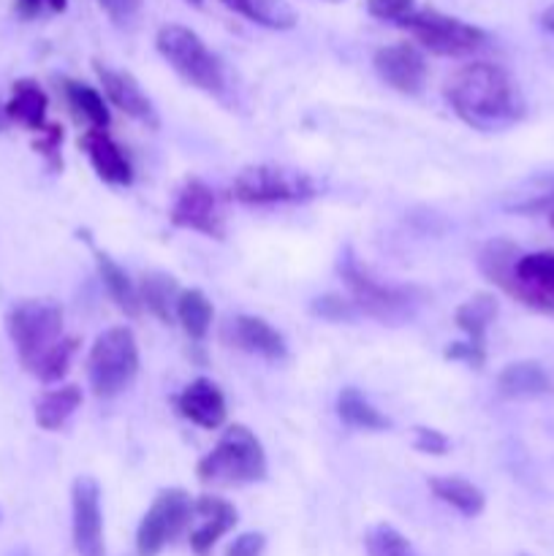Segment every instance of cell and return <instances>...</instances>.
<instances>
[{"label": "cell", "mask_w": 554, "mask_h": 556, "mask_svg": "<svg viewBox=\"0 0 554 556\" xmlns=\"http://www.w3.org/2000/svg\"><path fill=\"white\" fill-rule=\"evenodd\" d=\"M445 98L462 123L476 130H503L525 117V98L505 68L467 63L445 81Z\"/></svg>", "instance_id": "cell-1"}, {"label": "cell", "mask_w": 554, "mask_h": 556, "mask_svg": "<svg viewBox=\"0 0 554 556\" xmlns=\"http://www.w3.org/2000/svg\"><path fill=\"white\" fill-rule=\"evenodd\" d=\"M481 271L511 299L554 318V250L519 253L508 239H492L481 253Z\"/></svg>", "instance_id": "cell-2"}, {"label": "cell", "mask_w": 554, "mask_h": 556, "mask_svg": "<svg viewBox=\"0 0 554 556\" xmlns=\"http://www.w3.org/2000/svg\"><path fill=\"white\" fill-rule=\"evenodd\" d=\"M196 476L210 486H239V483L264 481L266 454L261 440L242 424H234L223 432L215 448L199 462Z\"/></svg>", "instance_id": "cell-3"}, {"label": "cell", "mask_w": 554, "mask_h": 556, "mask_svg": "<svg viewBox=\"0 0 554 556\" xmlns=\"http://www.w3.org/2000/svg\"><path fill=\"white\" fill-rule=\"evenodd\" d=\"M5 324L16 356L30 375L63 340V307L52 299H25L14 304Z\"/></svg>", "instance_id": "cell-4"}, {"label": "cell", "mask_w": 554, "mask_h": 556, "mask_svg": "<svg viewBox=\"0 0 554 556\" xmlns=\"http://www.w3.org/2000/svg\"><path fill=\"white\" fill-rule=\"evenodd\" d=\"M87 375L92 394L101 400L123 394L139 375V345L134 331L114 326L98 334L87 356Z\"/></svg>", "instance_id": "cell-5"}, {"label": "cell", "mask_w": 554, "mask_h": 556, "mask_svg": "<svg viewBox=\"0 0 554 556\" xmlns=\"http://www.w3.org/2000/svg\"><path fill=\"white\" fill-rule=\"evenodd\" d=\"M161 58L182 76L188 85L206 92L223 90V65L204 41L185 25H163L155 36Z\"/></svg>", "instance_id": "cell-6"}, {"label": "cell", "mask_w": 554, "mask_h": 556, "mask_svg": "<svg viewBox=\"0 0 554 556\" xmlns=\"http://www.w3.org/2000/svg\"><path fill=\"white\" fill-rule=\"evenodd\" d=\"M402 27L411 30V36L424 49L440 54V58H465V54H473L487 43V33L481 27L467 25V22L443 14V11L432 9V5L413 11L402 22Z\"/></svg>", "instance_id": "cell-7"}, {"label": "cell", "mask_w": 554, "mask_h": 556, "mask_svg": "<svg viewBox=\"0 0 554 556\" xmlns=\"http://www.w3.org/2000/svg\"><path fill=\"white\" fill-rule=\"evenodd\" d=\"M318 193L307 174L291 172L282 166H248L237 174L231 185V195L242 204H297Z\"/></svg>", "instance_id": "cell-8"}, {"label": "cell", "mask_w": 554, "mask_h": 556, "mask_svg": "<svg viewBox=\"0 0 554 556\" xmlns=\"http://www.w3.org/2000/svg\"><path fill=\"white\" fill-rule=\"evenodd\" d=\"M193 519V503L182 489H163L136 530V554L158 556Z\"/></svg>", "instance_id": "cell-9"}, {"label": "cell", "mask_w": 554, "mask_h": 556, "mask_svg": "<svg viewBox=\"0 0 554 556\" xmlns=\"http://www.w3.org/2000/svg\"><path fill=\"white\" fill-rule=\"evenodd\" d=\"M340 275L345 280L348 291H351V302L356 313H364L378 320H394L402 318L407 307H411V291L407 288H391L373 280L351 255L340 264Z\"/></svg>", "instance_id": "cell-10"}, {"label": "cell", "mask_w": 554, "mask_h": 556, "mask_svg": "<svg viewBox=\"0 0 554 556\" xmlns=\"http://www.w3.org/2000/svg\"><path fill=\"white\" fill-rule=\"evenodd\" d=\"M168 220L177 228H185V231L204 233V237L212 239H223V233H226L217 195L212 193L210 185H204L201 179H188V182L182 185Z\"/></svg>", "instance_id": "cell-11"}, {"label": "cell", "mask_w": 554, "mask_h": 556, "mask_svg": "<svg viewBox=\"0 0 554 556\" xmlns=\"http://www.w3.org/2000/svg\"><path fill=\"white\" fill-rule=\"evenodd\" d=\"M71 510H74V548L79 556H106L103 546L101 489L90 476H81L71 489Z\"/></svg>", "instance_id": "cell-12"}, {"label": "cell", "mask_w": 554, "mask_h": 556, "mask_svg": "<svg viewBox=\"0 0 554 556\" xmlns=\"http://www.w3.org/2000/svg\"><path fill=\"white\" fill-rule=\"evenodd\" d=\"M375 71L380 79L396 92L405 96H418L427 85V60L418 52L413 43H391V47H380L373 58Z\"/></svg>", "instance_id": "cell-13"}, {"label": "cell", "mask_w": 554, "mask_h": 556, "mask_svg": "<svg viewBox=\"0 0 554 556\" xmlns=\"http://www.w3.org/2000/svg\"><path fill=\"white\" fill-rule=\"evenodd\" d=\"M92 68H96L98 79H101L106 98L119 109V112H125L128 117L144 123L147 128H158L155 106H152L150 98L144 96V90H141V85L136 81L134 74H128V71L109 68V65L98 63V60L92 63Z\"/></svg>", "instance_id": "cell-14"}, {"label": "cell", "mask_w": 554, "mask_h": 556, "mask_svg": "<svg viewBox=\"0 0 554 556\" xmlns=\"http://www.w3.org/2000/svg\"><path fill=\"white\" fill-rule=\"evenodd\" d=\"M193 516L199 525L190 530V548L196 556H210L212 546L221 541L223 535L237 527V508L228 500L212 497V494H201L193 503Z\"/></svg>", "instance_id": "cell-15"}, {"label": "cell", "mask_w": 554, "mask_h": 556, "mask_svg": "<svg viewBox=\"0 0 554 556\" xmlns=\"http://www.w3.org/2000/svg\"><path fill=\"white\" fill-rule=\"evenodd\" d=\"M179 416L188 418L190 424L201 429H221L226 424V400L223 391L212 380L196 378L193 383L185 386L182 394L177 396Z\"/></svg>", "instance_id": "cell-16"}, {"label": "cell", "mask_w": 554, "mask_h": 556, "mask_svg": "<svg viewBox=\"0 0 554 556\" xmlns=\"http://www.w3.org/2000/svg\"><path fill=\"white\" fill-rule=\"evenodd\" d=\"M79 144L87 152L92 168H96V174L103 182L123 185V188H128L134 182V166H130L128 155H125L123 147L106 130H85Z\"/></svg>", "instance_id": "cell-17"}, {"label": "cell", "mask_w": 554, "mask_h": 556, "mask_svg": "<svg viewBox=\"0 0 554 556\" xmlns=\"http://www.w3.org/2000/svg\"><path fill=\"white\" fill-rule=\"evenodd\" d=\"M226 340L228 345L239 348V351L259 353L272 362L286 356V340H282L280 331L266 324L264 318H255V315H239V318L228 320Z\"/></svg>", "instance_id": "cell-18"}, {"label": "cell", "mask_w": 554, "mask_h": 556, "mask_svg": "<svg viewBox=\"0 0 554 556\" xmlns=\"http://www.w3.org/2000/svg\"><path fill=\"white\" fill-rule=\"evenodd\" d=\"M498 394L505 400H541L552 394V380L538 362H514L498 375Z\"/></svg>", "instance_id": "cell-19"}, {"label": "cell", "mask_w": 554, "mask_h": 556, "mask_svg": "<svg viewBox=\"0 0 554 556\" xmlns=\"http://www.w3.org/2000/svg\"><path fill=\"white\" fill-rule=\"evenodd\" d=\"M47 109L49 98L41 87L33 79H20L11 87V98L5 103V117L11 123L25 125L27 130H36V134H43L49 128L47 125Z\"/></svg>", "instance_id": "cell-20"}, {"label": "cell", "mask_w": 554, "mask_h": 556, "mask_svg": "<svg viewBox=\"0 0 554 556\" xmlns=\"http://www.w3.org/2000/svg\"><path fill=\"white\" fill-rule=\"evenodd\" d=\"M60 92L68 106L71 117L79 125H87V130H106L109 125V106L96 87L85 85L76 79H60Z\"/></svg>", "instance_id": "cell-21"}, {"label": "cell", "mask_w": 554, "mask_h": 556, "mask_svg": "<svg viewBox=\"0 0 554 556\" xmlns=\"http://www.w3.org/2000/svg\"><path fill=\"white\" fill-rule=\"evenodd\" d=\"M96 269H98V277H101L103 288H106L109 299H112V302L117 304L128 318H139L141 299H139V291H136V286L130 282L128 271H125L123 266L106 253H96Z\"/></svg>", "instance_id": "cell-22"}, {"label": "cell", "mask_w": 554, "mask_h": 556, "mask_svg": "<svg viewBox=\"0 0 554 556\" xmlns=\"http://www.w3.org/2000/svg\"><path fill=\"white\" fill-rule=\"evenodd\" d=\"M498 318V299L492 293H476L465 304L456 307V326L467 334V342L481 351H487V331Z\"/></svg>", "instance_id": "cell-23"}, {"label": "cell", "mask_w": 554, "mask_h": 556, "mask_svg": "<svg viewBox=\"0 0 554 556\" xmlns=\"http://www.w3.org/2000/svg\"><path fill=\"white\" fill-rule=\"evenodd\" d=\"M429 489H432V494L440 500V503L451 505V508H456L462 516H467V519L481 514L483 505H487V497H483L481 489H478L476 483L465 481V478H456V476L429 478Z\"/></svg>", "instance_id": "cell-24"}, {"label": "cell", "mask_w": 554, "mask_h": 556, "mask_svg": "<svg viewBox=\"0 0 554 556\" xmlns=\"http://www.w3.org/2000/svg\"><path fill=\"white\" fill-rule=\"evenodd\" d=\"M221 3L269 30H291L297 25V11L288 0H221Z\"/></svg>", "instance_id": "cell-25"}, {"label": "cell", "mask_w": 554, "mask_h": 556, "mask_svg": "<svg viewBox=\"0 0 554 556\" xmlns=\"http://www.w3.org/2000/svg\"><path fill=\"white\" fill-rule=\"evenodd\" d=\"M337 416L342 424H348L351 429H362V432H380V429L389 427V418L375 410L373 402L353 386L342 389L337 396Z\"/></svg>", "instance_id": "cell-26"}, {"label": "cell", "mask_w": 554, "mask_h": 556, "mask_svg": "<svg viewBox=\"0 0 554 556\" xmlns=\"http://www.w3.org/2000/svg\"><path fill=\"white\" fill-rule=\"evenodd\" d=\"M179 293L182 291H179L177 280L168 275H161V271H155V275H144V280H141V288H139L141 307L150 309V313L155 315L158 320H163V324H172Z\"/></svg>", "instance_id": "cell-27"}, {"label": "cell", "mask_w": 554, "mask_h": 556, "mask_svg": "<svg viewBox=\"0 0 554 556\" xmlns=\"http://www.w3.org/2000/svg\"><path fill=\"white\" fill-rule=\"evenodd\" d=\"M79 405V386H63V389L47 391L36 405V424L41 429H47V432H54V429H60L71 416H74Z\"/></svg>", "instance_id": "cell-28"}, {"label": "cell", "mask_w": 554, "mask_h": 556, "mask_svg": "<svg viewBox=\"0 0 554 556\" xmlns=\"http://www.w3.org/2000/svg\"><path fill=\"white\" fill-rule=\"evenodd\" d=\"M174 315H177V320H179V326L185 329V334H188L193 342H201L206 334H210L212 315H215V309H212V302L204 296V293L196 291V288H190V291L179 293Z\"/></svg>", "instance_id": "cell-29"}, {"label": "cell", "mask_w": 554, "mask_h": 556, "mask_svg": "<svg viewBox=\"0 0 554 556\" xmlns=\"http://www.w3.org/2000/svg\"><path fill=\"white\" fill-rule=\"evenodd\" d=\"M364 546H367V556H416L407 538L389 525L373 527L364 538Z\"/></svg>", "instance_id": "cell-30"}, {"label": "cell", "mask_w": 554, "mask_h": 556, "mask_svg": "<svg viewBox=\"0 0 554 556\" xmlns=\"http://www.w3.org/2000/svg\"><path fill=\"white\" fill-rule=\"evenodd\" d=\"M76 348H79V340H76V337H63L60 345L49 351V356L38 364L33 375H36L41 383H58V380L68 372L71 356L76 353Z\"/></svg>", "instance_id": "cell-31"}, {"label": "cell", "mask_w": 554, "mask_h": 556, "mask_svg": "<svg viewBox=\"0 0 554 556\" xmlns=\"http://www.w3.org/2000/svg\"><path fill=\"white\" fill-rule=\"evenodd\" d=\"M367 11L375 16V20L386 22H402L416 11V0H367Z\"/></svg>", "instance_id": "cell-32"}, {"label": "cell", "mask_w": 554, "mask_h": 556, "mask_svg": "<svg viewBox=\"0 0 554 556\" xmlns=\"http://www.w3.org/2000/svg\"><path fill=\"white\" fill-rule=\"evenodd\" d=\"M313 313L320 315L326 320H351L356 315V307H353L351 299L342 296H324L313 304Z\"/></svg>", "instance_id": "cell-33"}, {"label": "cell", "mask_w": 554, "mask_h": 556, "mask_svg": "<svg viewBox=\"0 0 554 556\" xmlns=\"http://www.w3.org/2000/svg\"><path fill=\"white\" fill-rule=\"evenodd\" d=\"M68 0H14V11L22 20H36L43 11H52V14H63Z\"/></svg>", "instance_id": "cell-34"}, {"label": "cell", "mask_w": 554, "mask_h": 556, "mask_svg": "<svg viewBox=\"0 0 554 556\" xmlns=\"http://www.w3.org/2000/svg\"><path fill=\"white\" fill-rule=\"evenodd\" d=\"M416 451L421 454H432V456H443L449 451V438L438 429H427V427H418L416 429Z\"/></svg>", "instance_id": "cell-35"}, {"label": "cell", "mask_w": 554, "mask_h": 556, "mask_svg": "<svg viewBox=\"0 0 554 556\" xmlns=\"http://www.w3.org/2000/svg\"><path fill=\"white\" fill-rule=\"evenodd\" d=\"M60 141H63V128H60V125H49L41 134V139L36 141V150L41 152L52 166H60Z\"/></svg>", "instance_id": "cell-36"}, {"label": "cell", "mask_w": 554, "mask_h": 556, "mask_svg": "<svg viewBox=\"0 0 554 556\" xmlns=\"http://www.w3.org/2000/svg\"><path fill=\"white\" fill-rule=\"evenodd\" d=\"M445 358H451V362H465L478 369L483 367V362H487V351L470 345V342H454L451 348H445Z\"/></svg>", "instance_id": "cell-37"}, {"label": "cell", "mask_w": 554, "mask_h": 556, "mask_svg": "<svg viewBox=\"0 0 554 556\" xmlns=\"http://www.w3.org/2000/svg\"><path fill=\"white\" fill-rule=\"evenodd\" d=\"M264 546L266 538L261 535V532H244V535H239L237 541L228 546L226 556H261L264 554Z\"/></svg>", "instance_id": "cell-38"}, {"label": "cell", "mask_w": 554, "mask_h": 556, "mask_svg": "<svg viewBox=\"0 0 554 556\" xmlns=\"http://www.w3.org/2000/svg\"><path fill=\"white\" fill-rule=\"evenodd\" d=\"M98 3H101L103 11H106L114 22H119V25L128 22L130 16H136V11L141 9V0H98Z\"/></svg>", "instance_id": "cell-39"}, {"label": "cell", "mask_w": 554, "mask_h": 556, "mask_svg": "<svg viewBox=\"0 0 554 556\" xmlns=\"http://www.w3.org/2000/svg\"><path fill=\"white\" fill-rule=\"evenodd\" d=\"M541 27L546 33H554V5H549V9L541 14Z\"/></svg>", "instance_id": "cell-40"}, {"label": "cell", "mask_w": 554, "mask_h": 556, "mask_svg": "<svg viewBox=\"0 0 554 556\" xmlns=\"http://www.w3.org/2000/svg\"><path fill=\"white\" fill-rule=\"evenodd\" d=\"M5 125H9V117H5V106H0V130H5Z\"/></svg>", "instance_id": "cell-41"}, {"label": "cell", "mask_w": 554, "mask_h": 556, "mask_svg": "<svg viewBox=\"0 0 554 556\" xmlns=\"http://www.w3.org/2000/svg\"><path fill=\"white\" fill-rule=\"evenodd\" d=\"M549 220H552V226H554V206H552V212H549Z\"/></svg>", "instance_id": "cell-42"}, {"label": "cell", "mask_w": 554, "mask_h": 556, "mask_svg": "<svg viewBox=\"0 0 554 556\" xmlns=\"http://www.w3.org/2000/svg\"><path fill=\"white\" fill-rule=\"evenodd\" d=\"M188 3H193V5H201V0H188Z\"/></svg>", "instance_id": "cell-43"}, {"label": "cell", "mask_w": 554, "mask_h": 556, "mask_svg": "<svg viewBox=\"0 0 554 556\" xmlns=\"http://www.w3.org/2000/svg\"><path fill=\"white\" fill-rule=\"evenodd\" d=\"M326 3H342V0H326Z\"/></svg>", "instance_id": "cell-44"}]
</instances>
